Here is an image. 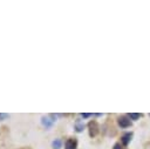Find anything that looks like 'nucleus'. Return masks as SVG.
<instances>
[{
  "instance_id": "obj_1",
  "label": "nucleus",
  "mask_w": 150,
  "mask_h": 149,
  "mask_svg": "<svg viewBox=\"0 0 150 149\" xmlns=\"http://www.w3.org/2000/svg\"><path fill=\"white\" fill-rule=\"evenodd\" d=\"M88 129H89V135H90L91 137H94V136L97 135L100 127H98V124H97L96 121H90V122L88 123Z\"/></svg>"
},
{
  "instance_id": "obj_2",
  "label": "nucleus",
  "mask_w": 150,
  "mask_h": 149,
  "mask_svg": "<svg viewBox=\"0 0 150 149\" xmlns=\"http://www.w3.org/2000/svg\"><path fill=\"white\" fill-rule=\"evenodd\" d=\"M77 140L76 138H68L66 142V149H76Z\"/></svg>"
},
{
  "instance_id": "obj_3",
  "label": "nucleus",
  "mask_w": 150,
  "mask_h": 149,
  "mask_svg": "<svg viewBox=\"0 0 150 149\" xmlns=\"http://www.w3.org/2000/svg\"><path fill=\"white\" fill-rule=\"evenodd\" d=\"M118 124H120L122 128H127V127H130V126H131V121H130L129 118L122 116V117L118 118Z\"/></svg>"
},
{
  "instance_id": "obj_4",
  "label": "nucleus",
  "mask_w": 150,
  "mask_h": 149,
  "mask_svg": "<svg viewBox=\"0 0 150 149\" xmlns=\"http://www.w3.org/2000/svg\"><path fill=\"white\" fill-rule=\"evenodd\" d=\"M41 122H42V124H43L46 128H50L52 124L54 123V120H50L49 116H43V117L41 118Z\"/></svg>"
},
{
  "instance_id": "obj_5",
  "label": "nucleus",
  "mask_w": 150,
  "mask_h": 149,
  "mask_svg": "<svg viewBox=\"0 0 150 149\" xmlns=\"http://www.w3.org/2000/svg\"><path fill=\"white\" fill-rule=\"evenodd\" d=\"M131 136H132V134H131V133H127V134H124V135L122 136V143H123L124 145H127V144L130 142Z\"/></svg>"
},
{
  "instance_id": "obj_6",
  "label": "nucleus",
  "mask_w": 150,
  "mask_h": 149,
  "mask_svg": "<svg viewBox=\"0 0 150 149\" xmlns=\"http://www.w3.org/2000/svg\"><path fill=\"white\" fill-rule=\"evenodd\" d=\"M52 145H53L54 149H60L61 148V141L60 140H55V141H53Z\"/></svg>"
},
{
  "instance_id": "obj_7",
  "label": "nucleus",
  "mask_w": 150,
  "mask_h": 149,
  "mask_svg": "<svg viewBox=\"0 0 150 149\" xmlns=\"http://www.w3.org/2000/svg\"><path fill=\"white\" fill-rule=\"evenodd\" d=\"M75 126H76V130H77V131H82V129H83V127H84V124L81 123L80 121H77Z\"/></svg>"
},
{
  "instance_id": "obj_8",
  "label": "nucleus",
  "mask_w": 150,
  "mask_h": 149,
  "mask_svg": "<svg viewBox=\"0 0 150 149\" xmlns=\"http://www.w3.org/2000/svg\"><path fill=\"white\" fill-rule=\"evenodd\" d=\"M129 117L132 118V120H137V118L141 117V114H134V113H131V114H129Z\"/></svg>"
},
{
  "instance_id": "obj_9",
  "label": "nucleus",
  "mask_w": 150,
  "mask_h": 149,
  "mask_svg": "<svg viewBox=\"0 0 150 149\" xmlns=\"http://www.w3.org/2000/svg\"><path fill=\"white\" fill-rule=\"evenodd\" d=\"M7 117H8L7 114H0V121H1V120H5V118H7Z\"/></svg>"
},
{
  "instance_id": "obj_10",
  "label": "nucleus",
  "mask_w": 150,
  "mask_h": 149,
  "mask_svg": "<svg viewBox=\"0 0 150 149\" xmlns=\"http://www.w3.org/2000/svg\"><path fill=\"white\" fill-rule=\"evenodd\" d=\"M114 149H123V148L121 147V144H120V143H116V144L114 145Z\"/></svg>"
},
{
  "instance_id": "obj_11",
  "label": "nucleus",
  "mask_w": 150,
  "mask_h": 149,
  "mask_svg": "<svg viewBox=\"0 0 150 149\" xmlns=\"http://www.w3.org/2000/svg\"><path fill=\"white\" fill-rule=\"evenodd\" d=\"M89 116H91V114H87V113H86V114H82V117H83V118H87V117H89Z\"/></svg>"
}]
</instances>
